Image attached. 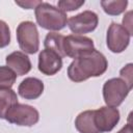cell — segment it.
<instances>
[{
	"instance_id": "18",
	"label": "cell",
	"mask_w": 133,
	"mask_h": 133,
	"mask_svg": "<svg viewBox=\"0 0 133 133\" xmlns=\"http://www.w3.org/2000/svg\"><path fill=\"white\" fill-rule=\"evenodd\" d=\"M84 3H85L84 0H60V1H58L57 5L60 10H62L63 12L66 14L68 11L77 10Z\"/></svg>"
},
{
	"instance_id": "23",
	"label": "cell",
	"mask_w": 133,
	"mask_h": 133,
	"mask_svg": "<svg viewBox=\"0 0 133 133\" xmlns=\"http://www.w3.org/2000/svg\"><path fill=\"white\" fill-rule=\"evenodd\" d=\"M117 133H133L132 125H131V124H127V125H125V127H123Z\"/></svg>"
},
{
	"instance_id": "5",
	"label": "cell",
	"mask_w": 133,
	"mask_h": 133,
	"mask_svg": "<svg viewBox=\"0 0 133 133\" xmlns=\"http://www.w3.org/2000/svg\"><path fill=\"white\" fill-rule=\"evenodd\" d=\"M5 119L17 126H25V127H32L34 126L39 119L38 111L27 104H20L17 103L14 105L5 115Z\"/></svg>"
},
{
	"instance_id": "15",
	"label": "cell",
	"mask_w": 133,
	"mask_h": 133,
	"mask_svg": "<svg viewBox=\"0 0 133 133\" xmlns=\"http://www.w3.org/2000/svg\"><path fill=\"white\" fill-rule=\"evenodd\" d=\"M63 39H64V35L58 32H49L45 37L44 46L47 50L55 52L62 58L65 57L63 52Z\"/></svg>"
},
{
	"instance_id": "13",
	"label": "cell",
	"mask_w": 133,
	"mask_h": 133,
	"mask_svg": "<svg viewBox=\"0 0 133 133\" xmlns=\"http://www.w3.org/2000/svg\"><path fill=\"white\" fill-rule=\"evenodd\" d=\"M75 127L79 133H99L95 125V110H85L75 119Z\"/></svg>"
},
{
	"instance_id": "21",
	"label": "cell",
	"mask_w": 133,
	"mask_h": 133,
	"mask_svg": "<svg viewBox=\"0 0 133 133\" xmlns=\"http://www.w3.org/2000/svg\"><path fill=\"white\" fill-rule=\"evenodd\" d=\"M132 10L128 11L124 18H123V27L130 33V35H132Z\"/></svg>"
},
{
	"instance_id": "4",
	"label": "cell",
	"mask_w": 133,
	"mask_h": 133,
	"mask_svg": "<svg viewBox=\"0 0 133 133\" xmlns=\"http://www.w3.org/2000/svg\"><path fill=\"white\" fill-rule=\"evenodd\" d=\"M131 88L121 78H111L103 85V98L106 106L116 108L129 95Z\"/></svg>"
},
{
	"instance_id": "16",
	"label": "cell",
	"mask_w": 133,
	"mask_h": 133,
	"mask_svg": "<svg viewBox=\"0 0 133 133\" xmlns=\"http://www.w3.org/2000/svg\"><path fill=\"white\" fill-rule=\"evenodd\" d=\"M101 6L107 15L118 16L126 10L128 0H103L101 1Z\"/></svg>"
},
{
	"instance_id": "6",
	"label": "cell",
	"mask_w": 133,
	"mask_h": 133,
	"mask_svg": "<svg viewBox=\"0 0 133 133\" xmlns=\"http://www.w3.org/2000/svg\"><path fill=\"white\" fill-rule=\"evenodd\" d=\"M95 49L94 41L90 37L78 34H70L64 36L63 39V52L64 55L71 58H78L91 53Z\"/></svg>"
},
{
	"instance_id": "9",
	"label": "cell",
	"mask_w": 133,
	"mask_h": 133,
	"mask_svg": "<svg viewBox=\"0 0 133 133\" xmlns=\"http://www.w3.org/2000/svg\"><path fill=\"white\" fill-rule=\"evenodd\" d=\"M119 122V111L117 108L103 106L95 110V125L99 133L110 132Z\"/></svg>"
},
{
	"instance_id": "1",
	"label": "cell",
	"mask_w": 133,
	"mask_h": 133,
	"mask_svg": "<svg viewBox=\"0 0 133 133\" xmlns=\"http://www.w3.org/2000/svg\"><path fill=\"white\" fill-rule=\"evenodd\" d=\"M108 68V61L103 53L94 50L84 56L74 59L68 68V77L73 82H82L91 77L103 75Z\"/></svg>"
},
{
	"instance_id": "8",
	"label": "cell",
	"mask_w": 133,
	"mask_h": 133,
	"mask_svg": "<svg viewBox=\"0 0 133 133\" xmlns=\"http://www.w3.org/2000/svg\"><path fill=\"white\" fill-rule=\"evenodd\" d=\"M130 37V33L121 24L112 22L107 30L106 45L111 52L122 53L129 46Z\"/></svg>"
},
{
	"instance_id": "22",
	"label": "cell",
	"mask_w": 133,
	"mask_h": 133,
	"mask_svg": "<svg viewBox=\"0 0 133 133\" xmlns=\"http://www.w3.org/2000/svg\"><path fill=\"white\" fill-rule=\"evenodd\" d=\"M42 1H16V4L20 5L25 9H31V8H35Z\"/></svg>"
},
{
	"instance_id": "14",
	"label": "cell",
	"mask_w": 133,
	"mask_h": 133,
	"mask_svg": "<svg viewBox=\"0 0 133 133\" xmlns=\"http://www.w3.org/2000/svg\"><path fill=\"white\" fill-rule=\"evenodd\" d=\"M18 102V96L11 88H0V118H5L8 110Z\"/></svg>"
},
{
	"instance_id": "20",
	"label": "cell",
	"mask_w": 133,
	"mask_h": 133,
	"mask_svg": "<svg viewBox=\"0 0 133 133\" xmlns=\"http://www.w3.org/2000/svg\"><path fill=\"white\" fill-rule=\"evenodd\" d=\"M132 66H133V64H132V63H128V64H127V65H125V66L121 70V72H119L121 79H123L131 89H132V83H133Z\"/></svg>"
},
{
	"instance_id": "12",
	"label": "cell",
	"mask_w": 133,
	"mask_h": 133,
	"mask_svg": "<svg viewBox=\"0 0 133 133\" xmlns=\"http://www.w3.org/2000/svg\"><path fill=\"white\" fill-rule=\"evenodd\" d=\"M43 91H44L43 81L34 77L25 78L18 87L19 95L26 100H35L42 96Z\"/></svg>"
},
{
	"instance_id": "17",
	"label": "cell",
	"mask_w": 133,
	"mask_h": 133,
	"mask_svg": "<svg viewBox=\"0 0 133 133\" xmlns=\"http://www.w3.org/2000/svg\"><path fill=\"white\" fill-rule=\"evenodd\" d=\"M17 79L16 73L7 65H0V88H11Z\"/></svg>"
},
{
	"instance_id": "3",
	"label": "cell",
	"mask_w": 133,
	"mask_h": 133,
	"mask_svg": "<svg viewBox=\"0 0 133 133\" xmlns=\"http://www.w3.org/2000/svg\"><path fill=\"white\" fill-rule=\"evenodd\" d=\"M17 41L23 53L34 54L39 48V35L36 25L31 21H23L17 27Z\"/></svg>"
},
{
	"instance_id": "11",
	"label": "cell",
	"mask_w": 133,
	"mask_h": 133,
	"mask_svg": "<svg viewBox=\"0 0 133 133\" xmlns=\"http://www.w3.org/2000/svg\"><path fill=\"white\" fill-rule=\"evenodd\" d=\"M6 65L10 68L17 76H23L30 72L32 65L29 57L21 52V51H15L10 54H8L5 58Z\"/></svg>"
},
{
	"instance_id": "2",
	"label": "cell",
	"mask_w": 133,
	"mask_h": 133,
	"mask_svg": "<svg viewBox=\"0 0 133 133\" xmlns=\"http://www.w3.org/2000/svg\"><path fill=\"white\" fill-rule=\"evenodd\" d=\"M34 9L36 23L44 29L54 32L63 29L68 24L66 14L50 3L41 2Z\"/></svg>"
},
{
	"instance_id": "19",
	"label": "cell",
	"mask_w": 133,
	"mask_h": 133,
	"mask_svg": "<svg viewBox=\"0 0 133 133\" xmlns=\"http://www.w3.org/2000/svg\"><path fill=\"white\" fill-rule=\"evenodd\" d=\"M10 43V29L8 25L0 20V48L8 46Z\"/></svg>"
},
{
	"instance_id": "7",
	"label": "cell",
	"mask_w": 133,
	"mask_h": 133,
	"mask_svg": "<svg viewBox=\"0 0 133 133\" xmlns=\"http://www.w3.org/2000/svg\"><path fill=\"white\" fill-rule=\"evenodd\" d=\"M99 23V17L91 10H84L68 19V26L74 34L83 35L94 31Z\"/></svg>"
},
{
	"instance_id": "10",
	"label": "cell",
	"mask_w": 133,
	"mask_h": 133,
	"mask_svg": "<svg viewBox=\"0 0 133 133\" xmlns=\"http://www.w3.org/2000/svg\"><path fill=\"white\" fill-rule=\"evenodd\" d=\"M62 68V58L53 51L43 50L38 54V71L47 76H53Z\"/></svg>"
}]
</instances>
